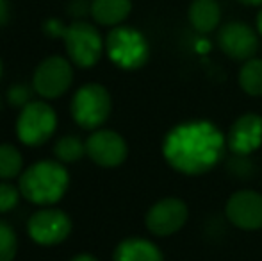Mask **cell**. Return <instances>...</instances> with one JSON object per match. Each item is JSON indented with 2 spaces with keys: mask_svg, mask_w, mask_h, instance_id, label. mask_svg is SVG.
I'll return each instance as SVG.
<instances>
[{
  "mask_svg": "<svg viewBox=\"0 0 262 261\" xmlns=\"http://www.w3.org/2000/svg\"><path fill=\"white\" fill-rule=\"evenodd\" d=\"M227 138L209 120H191L175 126L162 139V156L173 170L202 175L225 156Z\"/></svg>",
  "mask_w": 262,
  "mask_h": 261,
  "instance_id": "obj_1",
  "label": "cell"
},
{
  "mask_svg": "<svg viewBox=\"0 0 262 261\" xmlns=\"http://www.w3.org/2000/svg\"><path fill=\"white\" fill-rule=\"evenodd\" d=\"M70 185L68 170L50 159L36 161L20 175V192L29 202L50 206L62 198Z\"/></svg>",
  "mask_w": 262,
  "mask_h": 261,
  "instance_id": "obj_2",
  "label": "cell"
},
{
  "mask_svg": "<svg viewBox=\"0 0 262 261\" xmlns=\"http://www.w3.org/2000/svg\"><path fill=\"white\" fill-rule=\"evenodd\" d=\"M107 56L123 70H138L146 65L150 47L146 38L132 27H114L105 42Z\"/></svg>",
  "mask_w": 262,
  "mask_h": 261,
  "instance_id": "obj_3",
  "label": "cell"
},
{
  "mask_svg": "<svg viewBox=\"0 0 262 261\" xmlns=\"http://www.w3.org/2000/svg\"><path fill=\"white\" fill-rule=\"evenodd\" d=\"M113 102L111 95L102 84H86L79 88L72 98V118L82 129H97L109 118Z\"/></svg>",
  "mask_w": 262,
  "mask_h": 261,
  "instance_id": "obj_4",
  "label": "cell"
},
{
  "mask_svg": "<svg viewBox=\"0 0 262 261\" xmlns=\"http://www.w3.org/2000/svg\"><path fill=\"white\" fill-rule=\"evenodd\" d=\"M57 127V115L47 102H29L20 111L16 134L24 145L38 147L52 138Z\"/></svg>",
  "mask_w": 262,
  "mask_h": 261,
  "instance_id": "obj_5",
  "label": "cell"
},
{
  "mask_svg": "<svg viewBox=\"0 0 262 261\" xmlns=\"http://www.w3.org/2000/svg\"><path fill=\"white\" fill-rule=\"evenodd\" d=\"M62 39L68 57L72 63L80 68H90L97 65L104 50V42L100 38V32L93 25L86 22H73L72 25L62 29Z\"/></svg>",
  "mask_w": 262,
  "mask_h": 261,
  "instance_id": "obj_6",
  "label": "cell"
},
{
  "mask_svg": "<svg viewBox=\"0 0 262 261\" xmlns=\"http://www.w3.org/2000/svg\"><path fill=\"white\" fill-rule=\"evenodd\" d=\"M27 233L38 245H57L72 233V220L62 209L45 208L36 211L27 222Z\"/></svg>",
  "mask_w": 262,
  "mask_h": 261,
  "instance_id": "obj_7",
  "label": "cell"
},
{
  "mask_svg": "<svg viewBox=\"0 0 262 261\" xmlns=\"http://www.w3.org/2000/svg\"><path fill=\"white\" fill-rule=\"evenodd\" d=\"M73 81L72 65L64 57L52 56L47 57L43 63L36 68L32 77L34 91L45 98H57L68 91Z\"/></svg>",
  "mask_w": 262,
  "mask_h": 261,
  "instance_id": "obj_8",
  "label": "cell"
},
{
  "mask_svg": "<svg viewBox=\"0 0 262 261\" xmlns=\"http://www.w3.org/2000/svg\"><path fill=\"white\" fill-rule=\"evenodd\" d=\"M187 215H189V209H187L186 202L175 197H168L156 202L148 209L145 224L152 234L164 238L182 229L184 224L187 222Z\"/></svg>",
  "mask_w": 262,
  "mask_h": 261,
  "instance_id": "obj_9",
  "label": "cell"
},
{
  "mask_svg": "<svg viewBox=\"0 0 262 261\" xmlns=\"http://www.w3.org/2000/svg\"><path fill=\"white\" fill-rule=\"evenodd\" d=\"M217 45L225 56L235 61H248L259 50V36L243 22H228L217 31Z\"/></svg>",
  "mask_w": 262,
  "mask_h": 261,
  "instance_id": "obj_10",
  "label": "cell"
},
{
  "mask_svg": "<svg viewBox=\"0 0 262 261\" xmlns=\"http://www.w3.org/2000/svg\"><path fill=\"white\" fill-rule=\"evenodd\" d=\"M227 218L243 231H257L262 227V195L253 190H239L227 200Z\"/></svg>",
  "mask_w": 262,
  "mask_h": 261,
  "instance_id": "obj_11",
  "label": "cell"
},
{
  "mask_svg": "<svg viewBox=\"0 0 262 261\" xmlns=\"http://www.w3.org/2000/svg\"><path fill=\"white\" fill-rule=\"evenodd\" d=\"M86 154L104 168L120 167L127 159V142L114 131H97L86 139Z\"/></svg>",
  "mask_w": 262,
  "mask_h": 261,
  "instance_id": "obj_12",
  "label": "cell"
},
{
  "mask_svg": "<svg viewBox=\"0 0 262 261\" xmlns=\"http://www.w3.org/2000/svg\"><path fill=\"white\" fill-rule=\"evenodd\" d=\"M262 145V116L246 113L232 124L227 147L235 156H250Z\"/></svg>",
  "mask_w": 262,
  "mask_h": 261,
  "instance_id": "obj_13",
  "label": "cell"
},
{
  "mask_svg": "<svg viewBox=\"0 0 262 261\" xmlns=\"http://www.w3.org/2000/svg\"><path fill=\"white\" fill-rule=\"evenodd\" d=\"M113 261H164L161 249L145 238H127L114 249Z\"/></svg>",
  "mask_w": 262,
  "mask_h": 261,
  "instance_id": "obj_14",
  "label": "cell"
},
{
  "mask_svg": "<svg viewBox=\"0 0 262 261\" xmlns=\"http://www.w3.org/2000/svg\"><path fill=\"white\" fill-rule=\"evenodd\" d=\"M189 22L198 32L209 34L220 25L221 9L216 0H193L189 6Z\"/></svg>",
  "mask_w": 262,
  "mask_h": 261,
  "instance_id": "obj_15",
  "label": "cell"
},
{
  "mask_svg": "<svg viewBox=\"0 0 262 261\" xmlns=\"http://www.w3.org/2000/svg\"><path fill=\"white\" fill-rule=\"evenodd\" d=\"M132 9L130 0H93L91 16L102 25H118L128 16Z\"/></svg>",
  "mask_w": 262,
  "mask_h": 261,
  "instance_id": "obj_16",
  "label": "cell"
},
{
  "mask_svg": "<svg viewBox=\"0 0 262 261\" xmlns=\"http://www.w3.org/2000/svg\"><path fill=\"white\" fill-rule=\"evenodd\" d=\"M239 84L246 95L262 97V59H248L239 72Z\"/></svg>",
  "mask_w": 262,
  "mask_h": 261,
  "instance_id": "obj_17",
  "label": "cell"
},
{
  "mask_svg": "<svg viewBox=\"0 0 262 261\" xmlns=\"http://www.w3.org/2000/svg\"><path fill=\"white\" fill-rule=\"evenodd\" d=\"M21 168H24V157L20 150L14 145L2 143L0 145V179L9 181L13 177H18L21 174Z\"/></svg>",
  "mask_w": 262,
  "mask_h": 261,
  "instance_id": "obj_18",
  "label": "cell"
},
{
  "mask_svg": "<svg viewBox=\"0 0 262 261\" xmlns=\"http://www.w3.org/2000/svg\"><path fill=\"white\" fill-rule=\"evenodd\" d=\"M54 152L62 163H77L86 154V143L80 142L77 136H62L55 143Z\"/></svg>",
  "mask_w": 262,
  "mask_h": 261,
  "instance_id": "obj_19",
  "label": "cell"
},
{
  "mask_svg": "<svg viewBox=\"0 0 262 261\" xmlns=\"http://www.w3.org/2000/svg\"><path fill=\"white\" fill-rule=\"evenodd\" d=\"M16 233L6 220H0V261H13L14 256H16Z\"/></svg>",
  "mask_w": 262,
  "mask_h": 261,
  "instance_id": "obj_20",
  "label": "cell"
},
{
  "mask_svg": "<svg viewBox=\"0 0 262 261\" xmlns=\"http://www.w3.org/2000/svg\"><path fill=\"white\" fill-rule=\"evenodd\" d=\"M20 190L14 188L9 183H0V213H7L16 208L18 200H20Z\"/></svg>",
  "mask_w": 262,
  "mask_h": 261,
  "instance_id": "obj_21",
  "label": "cell"
},
{
  "mask_svg": "<svg viewBox=\"0 0 262 261\" xmlns=\"http://www.w3.org/2000/svg\"><path fill=\"white\" fill-rule=\"evenodd\" d=\"M7 98H9V102L13 106H20V108H24V106L29 104V90L25 86L16 84V86L9 88V91H7Z\"/></svg>",
  "mask_w": 262,
  "mask_h": 261,
  "instance_id": "obj_22",
  "label": "cell"
},
{
  "mask_svg": "<svg viewBox=\"0 0 262 261\" xmlns=\"http://www.w3.org/2000/svg\"><path fill=\"white\" fill-rule=\"evenodd\" d=\"M7 14H9V7H7V2H6V0H0V25L6 24Z\"/></svg>",
  "mask_w": 262,
  "mask_h": 261,
  "instance_id": "obj_23",
  "label": "cell"
},
{
  "mask_svg": "<svg viewBox=\"0 0 262 261\" xmlns=\"http://www.w3.org/2000/svg\"><path fill=\"white\" fill-rule=\"evenodd\" d=\"M70 261H98V259L93 258L91 254H79V256H75V258H72Z\"/></svg>",
  "mask_w": 262,
  "mask_h": 261,
  "instance_id": "obj_24",
  "label": "cell"
},
{
  "mask_svg": "<svg viewBox=\"0 0 262 261\" xmlns=\"http://www.w3.org/2000/svg\"><path fill=\"white\" fill-rule=\"evenodd\" d=\"M239 2L246 6H262V0H239Z\"/></svg>",
  "mask_w": 262,
  "mask_h": 261,
  "instance_id": "obj_25",
  "label": "cell"
},
{
  "mask_svg": "<svg viewBox=\"0 0 262 261\" xmlns=\"http://www.w3.org/2000/svg\"><path fill=\"white\" fill-rule=\"evenodd\" d=\"M257 29H259V34L262 36V11L259 13V16H257Z\"/></svg>",
  "mask_w": 262,
  "mask_h": 261,
  "instance_id": "obj_26",
  "label": "cell"
},
{
  "mask_svg": "<svg viewBox=\"0 0 262 261\" xmlns=\"http://www.w3.org/2000/svg\"><path fill=\"white\" fill-rule=\"evenodd\" d=\"M0 77H2V61H0Z\"/></svg>",
  "mask_w": 262,
  "mask_h": 261,
  "instance_id": "obj_27",
  "label": "cell"
}]
</instances>
